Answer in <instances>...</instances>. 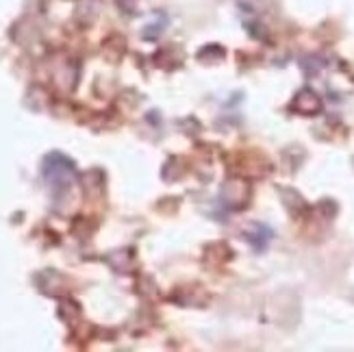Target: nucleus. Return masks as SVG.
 Returning <instances> with one entry per match:
<instances>
[{
    "mask_svg": "<svg viewBox=\"0 0 354 352\" xmlns=\"http://www.w3.org/2000/svg\"><path fill=\"white\" fill-rule=\"evenodd\" d=\"M41 176L50 187H68L76 178V165L72 159L61 155V152H50L44 159Z\"/></svg>",
    "mask_w": 354,
    "mask_h": 352,
    "instance_id": "nucleus-1",
    "label": "nucleus"
}]
</instances>
